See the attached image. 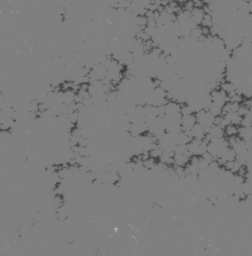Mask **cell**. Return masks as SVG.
I'll list each match as a JSON object with an SVG mask.
<instances>
[{"mask_svg": "<svg viewBox=\"0 0 252 256\" xmlns=\"http://www.w3.org/2000/svg\"><path fill=\"white\" fill-rule=\"evenodd\" d=\"M196 123H197V120H196V116L194 113L189 115H182V118H181L182 131L185 129H191Z\"/></svg>", "mask_w": 252, "mask_h": 256, "instance_id": "cell-1", "label": "cell"}, {"mask_svg": "<svg viewBox=\"0 0 252 256\" xmlns=\"http://www.w3.org/2000/svg\"><path fill=\"white\" fill-rule=\"evenodd\" d=\"M181 111V104L176 101H168L165 105V114L166 115H176Z\"/></svg>", "mask_w": 252, "mask_h": 256, "instance_id": "cell-2", "label": "cell"}, {"mask_svg": "<svg viewBox=\"0 0 252 256\" xmlns=\"http://www.w3.org/2000/svg\"><path fill=\"white\" fill-rule=\"evenodd\" d=\"M191 130H192V134H193L194 139L203 140V138L205 137V135H206L205 128H204L202 125H200L199 123H196L195 125L191 128Z\"/></svg>", "mask_w": 252, "mask_h": 256, "instance_id": "cell-3", "label": "cell"}, {"mask_svg": "<svg viewBox=\"0 0 252 256\" xmlns=\"http://www.w3.org/2000/svg\"><path fill=\"white\" fill-rule=\"evenodd\" d=\"M222 116H224L229 121L230 124H234V125H237V126H240V124H241L242 117L237 112H228V113L224 114Z\"/></svg>", "mask_w": 252, "mask_h": 256, "instance_id": "cell-4", "label": "cell"}, {"mask_svg": "<svg viewBox=\"0 0 252 256\" xmlns=\"http://www.w3.org/2000/svg\"><path fill=\"white\" fill-rule=\"evenodd\" d=\"M204 14L205 13H204L202 8H194V9L191 11V18L197 25H201Z\"/></svg>", "mask_w": 252, "mask_h": 256, "instance_id": "cell-5", "label": "cell"}, {"mask_svg": "<svg viewBox=\"0 0 252 256\" xmlns=\"http://www.w3.org/2000/svg\"><path fill=\"white\" fill-rule=\"evenodd\" d=\"M236 156H237V154L235 153V151L233 150V148L230 147V146H228L226 147L225 149H224L222 151V153L221 155H220V157H222L226 160V162L227 161H234V160L236 159Z\"/></svg>", "mask_w": 252, "mask_h": 256, "instance_id": "cell-6", "label": "cell"}, {"mask_svg": "<svg viewBox=\"0 0 252 256\" xmlns=\"http://www.w3.org/2000/svg\"><path fill=\"white\" fill-rule=\"evenodd\" d=\"M173 158H174V165H176V166L185 167L187 164L189 163V158H188L185 154L175 153Z\"/></svg>", "mask_w": 252, "mask_h": 256, "instance_id": "cell-7", "label": "cell"}, {"mask_svg": "<svg viewBox=\"0 0 252 256\" xmlns=\"http://www.w3.org/2000/svg\"><path fill=\"white\" fill-rule=\"evenodd\" d=\"M232 148H233V150L235 151V153L237 155L242 154V153H244V152L248 151L247 148H246V145H245V141H244L243 139L239 138V137L237 138V140H236V142L233 144Z\"/></svg>", "mask_w": 252, "mask_h": 256, "instance_id": "cell-8", "label": "cell"}, {"mask_svg": "<svg viewBox=\"0 0 252 256\" xmlns=\"http://www.w3.org/2000/svg\"><path fill=\"white\" fill-rule=\"evenodd\" d=\"M238 137L243 139L244 141L248 139H251L252 138V134H251V130H250V127H244V126H239V129H238Z\"/></svg>", "mask_w": 252, "mask_h": 256, "instance_id": "cell-9", "label": "cell"}, {"mask_svg": "<svg viewBox=\"0 0 252 256\" xmlns=\"http://www.w3.org/2000/svg\"><path fill=\"white\" fill-rule=\"evenodd\" d=\"M220 88L225 91L227 94L231 93V92L236 91V84H234L231 81H227V80H223L222 83H220Z\"/></svg>", "mask_w": 252, "mask_h": 256, "instance_id": "cell-10", "label": "cell"}, {"mask_svg": "<svg viewBox=\"0 0 252 256\" xmlns=\"http://www.w3.org/2000/svg\"><path fill=\"white\" fill-rule=\"evenodd\" d=\"M76 92H74L72 89L67 90L64 92V96H63V103L65 105H69V104L74 102V97H75Z\"/></svg>", "mask_w": 252, "mask_h": 256, "instance_id": "cell-11", "label": "cell"}, {"mask_svg": "<svg viewBox=\"0 0 252 256\" xmlns=\"http://www.w3.org/2000/svg\"><path fill=\"white\" fill-rule=\"evenodd\" d=\"M238 129L239 126L234 125V124H229L225 127V136L226 137H231V136H237L238 135Z\"/></svg>", "mask_w": 252, "mask_h": 256, "instance_id": "cell-12", "label": "cell"}, {"mask_svg": "<svg viewBox=\"0 0 252 256\" xmlns=\"http://www.w3.org/2000/svg\"><path fill=\"white\" fill-rule=\"evenodd\" d=\"M191 18V11H187V10H183L180 11L177 14V22L178 23H184L188 21Z\"/></svg>", "mask_w": 252, "mask_h": 256, "instance_id": "cell-13", "label": "cell"}, {"mask_svg": "<svg viewBox=\"0 0 252 256\" xmlns=\"http://www.w3.org/2000/svg\"><path fill=\"white\" fill-rule=\"evenodd\" d=\"M202 35H203L202 27H200L199 25L196 26V27H194L193 29H191V30H190V33H189L190 37L194 38V39H198V38L201 37Z\"/></svg>", "mask_w": 252, "mask_h": 256, "instance_id": "cell-14", "label": "cell"}, {"mask_svg": "<svg viewBox=\"0 0 252 256\" xmlns=\"http://www.w3.org/2000/svg\"><path fill=\"white\" fill-rule=\"evenodd\" d=\"M213 18H212V14H204V17L202 20L201 26L202 27H211L213 25Z\"/></svg>", "mask_w": 252, "mask_h": 256, "instance_id": "cell-15", "label": "cell"}, {"mask_svg": "<svg viewBox=\"0 0 252 256\" xmlns=\"http://www.w3.org/2000/svg\"><path fill=\"white\" fill-rule=\"evenodd\" d=\"M208 110H209L214 116L222 115V107L218 106L217 104H215V103H213V102L211 103V105L209 106V109H208Z\"/></svg>", "mask_w": 252, "mask_h": 256, "instance_id": "cell-16", "label": "cell"}, {"mask_svg": "<svg viewBox=\"0 0 252 256\" xmlns=\"http://www.w3.org/2000/svg\"><path fill=\"white\" fill-rule=\"evenodd\" d=\"M245 181H246V178L244 177V176L239 175V174L236 173V174L234 175L233 181H232V182H233V184H234L235 187H240Z\"/></svg>", "mask_w": 252, "mask_h": 256, "instance_id": "cell-17", "label": "cell"}, {"mask_svg": "<svg viewBox=\"0 0 252 256\" xmlns=\"http://www.w3.org/2000/svg\"><path fill=\"white\" fill-rule=\"evenodd\" d=\"M143 165H144V167L146 168V169H148V170H151V169H153V168L155 167V165H156V161H155V159L154 158H152V157H149L148 159H146V160H144L143 161Z\"/></svg>", "mask_w": 252, "mask_h": 256, "instance_id": "cell-18", "label": "cell"}, {"mask_svg": "<svg viewBox=\"0 0 252 256\" xmlns=\"http://www.w3.org/2000/svg\"><path fill=\"white\" fill-rule=\"evenodd\" d=\"M162 153H163V150L160 147H156V148H154V149H152V150L149 151L150 157L154 158V159H157V158L159 159L160 156L162 155Z\"/></svg>", "mask_w": 252, "mask_h": 256, "instance_id": "cell-19", "label": "cell"}, {"mask_svg": "<svg viewBox=\"0 0 252 256\" xmlns=\"http://www.w3.org/2000/svg\"><path fill=\"white\" fill-rule=\"evenodd\" d=\"M187 151H188L187 144H178V145L175 146V149H174L175 153H180V154H185Z\"/></svg>", "mask_w": 252, "mask_h": 256, "instance_id": "cell-20", "label": "cell"}, {"mask_svg": "<svg viewBox=\"0 0 252 256\" xmlns=\"http://www.w3.org/2000/svg\"><path fill=\"white\" fill-rule=\"evenodd\" d=\"M180 113L182 115H189V114L194 113V112L192 110V108L186 103V104H182L181 105V111H180Z\"/></svg>", "mask_w": 252, "mask_h": 256, "instance_id": "cell-21", "label": "cell"}, {"mask_svg": "<svg viewBox=\"0 0 252 256\" xmlns=\"http://www.w3.org/2000/svg\"><path fill=\"white\" fill-rule=\"evenodd\" d=\"M182 6H183L182 9L183 10H187V11H192L195 8L194 2L192 1V0H188V1L186 3H184Z\"/></svg>", "mask_w": 252, "mask_h": 256, "instance_id": "cell-22", "label": "cell"}, {"mask_svg": "<svg viewBox=\"0 0 252 256\" xmlns=\"http://www.w3.org/2000/svg\"><path fill=\"white\" fill-rule=\"evenodd\" d=\"M248 111H249V108H248L246 105H244V104H240V107H239V109L237 111V113L241 116V117H244V116L247 114Z\"/></svg>", "mask_w": 252, "mask_h": 256, "instance_id": "cell-23", "label": "cell"}, {"mask_svg": "<svg viewBox=\"0 0 252 256\" xmlns=\"http://www.w3.org/2000/svg\"><path fill=\"white\" fill-rule=\"evenodd\" d=\"M68 118H69V120H70V121H71L72 123L76 124V123H77L78 120H79V112H78V111L72 112L71 114L68 115Z\"/></svg>", "mask_w": 252, "mask_h": 256, "instance_id": "cell-24", "label": "cell"}, {"mask_svg": "<svg viewBox=\"0 0 252 256\" xmlns=\"http://www.w3.org/2000/svg\"><path fill=\"white\" fill-rule=\"evenodd\" d=\"M146 27L148 28V29H155V28H157V22H156V19L155 18H148Z\"/></svg>", "mask_w": 252, "mask_h": 256, "instance_id": "cell-25", "label": "cell"}, {"mask_svg": "<svg viewBox=\"0 0 252 256\" xmlns=\"http://www.w3.org/2000/svg\"><path fill=\"white\" fill-rule=\"evenodd\" d=\"M81 136H74V135H71V137L69 138V143H70V146L73 147L76 146L79 144V139Z\"/></svg>", "mask_w": 252, "mask_h": 256, "instance_id": "cell-26", "label": "cell"}, {"mask_svg": "<svg viewBox=\"0 0 252 256\" xmlns=\"http://www.w3.org/2000/svg\"><path fill=\"white\" fill-rule=\"evenodd\" d=\"M201 157H202L204 160H206V161H207L208 163H211L212 161H214V160H216V158H215L212 154H210L209 152H205V153L201 155Z\"/></svg>", "mask_w": 252, "mask_h": 256, "instance_id": "cell-27", "label": "cell"}, {"mask_svg": "<svg viewBox=\"0 0 252 256\" xmlns=\"http://www.w3.org/2000/svg\"><path fill=\"white\" fill-rule=\"evenodd\" d=\"M198 166H199V168H200V170H202V169H207L208 166H209V163H208V162L206 161V160H204L202 157H200Z\"/></svg>", "mask_w": 252, "mask_h": 256, "instance_id": "cell-28", "label": "cell"}, {"mask_svg": "<svg viewBox=\"0 0 252 256\" xmlns=\"http://www.w3.org/2000/svg\"><path fill=\"white\" fill-rule=\"evenodd\" d=\"M83 104H84V105H85V107H87V108H90V107L93 106L94 103H93V100H92V98H91V96H89V97L84 98Z\"/></svg>", "mask_w": 252, "mask_h": 256, "instance_id": "cell-29", "label": "cell"}, {"mask_svg": "<svg viewBox=\"0 0 252 256\" xmlns=\"http://www.w3.org/2000/svg\"><path fill=\"white\" fill-rule=\"evenodd\" d=\"M77 93L79 95H81L83 98H86V97H89L90 94H89V92H88V90H85V89H82V88H80V89L78 90Z\"/></svg>", "mask_w": 252, "mask_h": 256, "instance_id": "cell-30", "label": "cell"}, {"mask_svg": "<svg viewBox=\"0 0 252 256\" xmlns=\"http://www.w3.org/2000/svg\"><path fill=\"white\" fill-rule=\"evenodd\" d=\"M85 108H86V107H85V105H84V104H83V102L76 103V110H77L78 112L84 110V109H85Z\"/></svg>", "mask_w": 252, "mask_h": 256, "instance_id": "cell-31", "label": "cell"}, {"mask_svg": "<svg viewBox=\"0 0 252 256\" xmlns=\"http://www.w3.org/2000/svg\"><path fill=\"white\" fill-rule=\"evenodd\" d=\"M84 98L82 97L81 95H79L78 93L75 94V97H74V102L75 103H79V102H83Z\"/></svg>", "mask_w": 252, "mask_h": 256, "instance_id": "cell-32", "label": "cell"}, {"mask_svg": "<svg viewBox=\"0 0 252 256\" xmlns=\"http://www.w3.org/2000/svg\"><path fill=\"white\" fill-rule=\"evenodd\" d=\"M245 145H246V148H247L248 151L252 149V138L251 139H248V140H245Z\"/></svg>", "mask_w": 252, "mask_h": 256, "instance_id": "cell-33", "label": "cell"}, {"mask_svg": "<svg viewBox=\"0 0 252 256\" xmlns=\"http://www.w3.org/2000/svg\"><path fill=\"white\" fill-rule=\"evenodd\" d=\"M145 16H146L147 18H154V16H155V14H154V11H152V10H148V9H147L146 13H145Z\"/></svg>", "mask_w": 252, "mask_h": 256, "instance_id": "cell-34", "label": "cell"}, {"mask_svg": "<svg viewBox=\"0 0 252 256\" xmlns=\"http://www.w3.org/2000/svg\"><path fill=\"white\" fill-rule=\"evenodd\" d=\"M216 0H203V2L205 4H211V3H214Z\"/></svg>", "mask_w": 252, "mask_h": 256, "instance_id": "cell-35", "label": "cell"}, {"mask_svg": "<svg viewBox=\"0 0 252 256\" xmlns=\"http://www.w3.org/2000/svg\"><path fill=\"white\" fill-rule=\"evenodd\" d=\"M188 1V0H178V3L179 4H181V5H183L184 3H186Z\"/></svg>", "mask_w": 252, "mask_h": 256, "instance_id": "cell-36", "label": "cell"}]
</instances>
